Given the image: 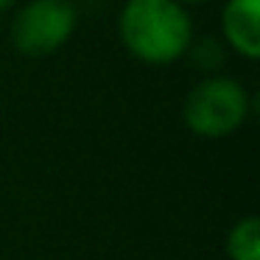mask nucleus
Masks as SVG:
<instances>
[{
  "mask_svg": "<svg viewBox=\"0 0 260 260\" xmlns=\"http://www.w3.org/2000/svg\"><path fill=\"white\" fill-rule=\"evenodd\" d=\"M226 252L230 260H260V221L254 215L232 226L226 238Z\"/></svg>",
  "mask_w": 260,
  "mask_h": 260,
  "instance_id": "obj_5",
  "label": "nucleus"
},
{
  "mask_svg": "<svg viewBox=\"0 0 260 260\" xmlns=\"http://www.w3.org/2000/svg\"><path fill=\"white\" fill-rule=\"evenodd\" d=\"M249 95L238 81L232 79H207L196 84L185 98V123L202 137H226L246 120Z\"/></svg>",
  "mask_w": 260,
  "mask_h": 260,
  "instance_id": "obj_2",
  "label": "nucleus"
},
{
  "mask_svg": "<svg viewBox=\"0 0 260 260\" xmlns=\"http://www.w3.org/2000/svg\"><path fill=\"white\" fill-rule=\"evenodd\" d=\"M187 3H202V0H187Z\"/></svg>",
  "mask_w": 260,
  "mask_h": 260,
  "instance_id": "obj_7",
  "label": "nucleus"
},
{
  "mask_svg": "<svg viewBox=\"0 0 260 260\" xmlns=\"http://www.w3.org/2000/svg\"><path fill=\"white\" fill-rule=\"evenodd\" d=\"M12 3H14V0H0V12H6V9L12 6Z\"/></svg>",
  "mask_w": 260,
  "mask_h": 260,
  "instance_id": "obj_6",
  "label": "nucleus"
},
{
  "mask_svg": "<svg viewBox=\"0 0 260 260\" xmlns=\"http://www.w3.org/2000/svg\"><path fill=\"white\" fill-rule=\"evenodd\" d=\"M76 20L79 14L70 0H31L14 17V48L25 56H48L70 40Z\"/></svg>",
  "mask_w": 260,
  "mask_h": 260,
  "instance_id": "obj_3",
  "label": "nucleus"
},
{
  "mask_svg": "<svg viewBox=\"0 0 260 260\" xmlns=\"http://www.w3.org/2000/svg\"><path fill=\"white\" fill-rule=\"evenodd\" d=\"M120 40L143 62L168 64L190 48V20L176 0H129L120 12Z\"/></svg>",
  "mask_w": 260,
  "mask_h": 260,
  "instance_id": "obj_1",
  "label": "nucleus"
},
{
  "mask_svg": "<svg viewBox=\"0 0 260 260\" xmlns=\"http://www.w3.org/2000/svg\"><path fill=\"white\" fill-rule=\"evenodd\" d=\"M260 0H230L221 14L224 37L246 59L260 56Z\"/></svg>",
  "mask_w": 260,
  "mask_h": 260,
  "instance_id": "obj_4",
  "label": "nucleus"
}]
</instances>
